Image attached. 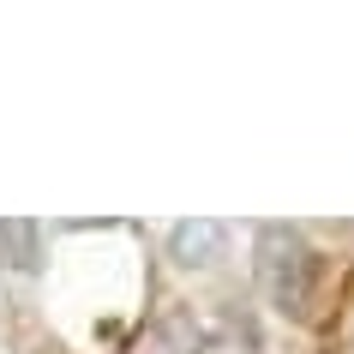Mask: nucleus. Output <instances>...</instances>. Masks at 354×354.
<instances>
[{
    "instance_id": "obj_1",
    "label": "nucleus",
    "mask_w": 354,
    "mask_h": 354,
    "mask_svg": "<svg viewBox=\"0 0 354 354\" xmlns=\"http://www.w3.org/2000/svg\"><path fill=\"white\" fill-rule=\"evenodd\" d=\"M259 288L282 318H313V288H318V259L295 228L264 223L259 228Z\"/></svg>"
},
{
    "instance_id": "obj_2",
    "label": "nucleus",
    "mask_w": 354,
    "mask_h": 354,
    "mask_svg": "<svg viewBox=\"0 0 354 354\" xmlns=\"http://www.w3.org/2000/svg\"><path fill=\"white\" fill-rule=\"evenodd\" d=\"M192 348H198V336H192V318L187 313L150 318L145 330H138V342H132V354H192Z\"/></svg>"
},
{
    "instance_id": "obj_3",
    "label": "nucleus",
    "mask_w": 354,
    "mask_h": 354,
    "mask_svg": "<svg viewBox=\"0 0 354 354\" xmlns=\"http://www.w3.org/2000/svg\"><path fill=\"white\" fill-rule=\"evenodd\" d=\"M42 259V228L37 223H19V216H0V270H37Z\"/></svg>"
},
{
    "instance_id": "obj_4",
    "label": "nucleus",
    "mask_w": 354,
    "mask_h": 354,
    "mask_svg": "<svg viewBox=\"0 0 354 354\" xmlns=\"http://www.w3.org/2000/svg\"><path fill=\"white\" fill-rule=\"evenodd\" d=\"M168 246H174V259H180V264H210L228 246V228L223 223H180L174 234H168Z\"/></svg>"
},
{
    "instance_id": "obj_5",
    "label": "nucleus",
    "mask_w": 354,
    "mask_h": 354,
    "mask_svg": "<svg viewBox=\"0 0 354 354\" xmlns=\"http://www.w3.org/2000/svg\"><path fill=\"white\" fill-rule=\"evenodd\" d=\"M192 354H259V342H252V330H234V324H228V330L205 336Z\"/></svg>"
}]
</instances>
